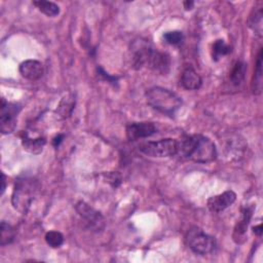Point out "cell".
<instances>
[{
	"label": "cell",
	"instance_id": "cell-22",
	"mask_svg": "<svg viewBox=\"0 0 263 263\" xmlns=\"http://www.w3.org/2000/svg\"><path fill=\"white\" fill-rule=\"evenodd\" d=\"M46 241L52 248H60L64 242V236L59 231H49L46 234Z\"/></svg>",
	"mask_w": 263,
	"mask_h": 263
},
{
	"label": "cell",
	"instance_id": "cell-20",
	"mask_svg": "<svg viewBox=\"0 0 263 263\" xmlns=\"http://www.w3.org/2000/svg\"><path fill=\"white\" fill-rule=\"evenodd\" d=\"M247 148L246 143L242 140H238V138H234V139H230V141H228V144L226 145V150L229 152L228 154L230 155L231 153H235V157L239 158L242 155V152L245 151V149Z\"/></svg>",
	"mask_w": 263,
	"mask_h": 263
},
{
	"label": "cell",
	"instance_id": "cell-1",
	"mask_svg": "<svg viewBox=\"0 0 263 263\" xmlns=\"http://www.w3.org/2000/svg\"><path fill=\"white\" fill-rule=\"evenodd\" d=\"M131 52L133 65L136 69L146 66L160 74H166L169 72L171 66L170 56L155 50L149 42L143 39L134 42Z\"/></svg>",
	"mask_w": 263,
	"mask_h": 263
},
{
	"label": "cell",
	"instance_id": "cell-4",
	"mask_svg": "<svg viewBox=\"0 0 263 263\" xmlns=\"http://www.w3.org/2000/svg\"><path fill=\"white\" fill-rule=\"evenodd\" d=\"M37 188L38 184L32 178L25 177L18 179L12 196L14 208L23 214L27 213L34 199Z\"/></svg>",
	"mask_w": 263,
	"mask_h": 263
},
{
	"label": "cell",
	"instance_id": "cell-8",
	"mask_svg": "<svg viewBox=\"0 0 263 263\" xmlns=\"http://www.w3.org/2000/svg\"><path fill=\"white\" fill-rule=\"evenodd\" d=\"M75 210L79 214L80 217H83L90 225L91 227L96 228L97 230H100L104 226V218L101 215L100 212L92 208L90 205H88L85 201H78L75 205Z\"/></svg>",
	"mask_w": 263,
	"mask_h": 263
},
{
	"label": "cell",
	"instance_id": "cell-14",
	"mask_svg": "<svg viewBox=\"0 0 263 263\" xmlns=\"http://www.w3.org/2000/svg\"><path fill=\"white\" fill-rule=\"evenodd\" d=\"M252 91L255 95H260L262 92V50L259 51L254 76L252 80Z\"/></svg>",
	"mask_w": 263,
	"mask_h": 263
},
{
	"label": "cell",
	"instance_id": "cell-6",
	"mask_svg": "<svg viewBox=\"0 0 263 263\" xmlns=\"http://www.w3.org/2000/svg\"><path fill=\"white\" fill-rule=\"evenodd\" d=\"M186 240L189 248L199 255L210 254L216 247L214 237L207 234L198 227H192L188 230Z\"/></svg>",
	"mask_w": 263,
	"mask_h": 263
},
{
	"label": "cell",
	"instance_id": "cell-11",
	"mask_svg": "<svg viewBox=\"0 0 263 263\" xmlns=\"http://www.w3.org/2000/svg\"><path fill=\"white\" fill-rule=\"evenodd\" d=\"M20 73L28 80H38L44 75V65L36 60H27L20 65Z\"/></svg>",
	"mask_w": 263,
	"mask_h": 263
},
{
	"label": "cell",
	"instance_id": "cell-5",
	"mask_svg": "<svg viewBox=\"0 0 263 263\" xmlns=\"http://www.w3.org/2000/svg\"><path fill=\"white\" fill-rule=\"evenodd\" d=\"M139 149L151 157H170L178 153L179 142L174 139H161L143 143L139 146Z\"/></svg>",
	"mask_w": 263,
	"mask_h": 263
},
{
	"label": "cell",
	"instance_id": "cell-10",
	"mask_svg": "<svg viewBox=\"0 0 263 263\" xmlns=\"http://www.w3.org/2000/svg\"><path fill=\"white\" fill-rule=\"evenodd\" d=\"M236 199V194L232 190H227L221 194L209 198L207 205L212 213H219L230 207Z\"/></svg>",
	"mask_w": 263,
	"mask_h": 263
},
{
	"label": "cell",
	"instance_id": "cell-13",
	"mask_svg": "<svg viewBox=\"0 0 263 263\" xmlns=\"http://www.w3.org/2000/svg\"><path fill=\"white\" fill-rule=\"evenodd\" d=\"M46 143H47V141L45 138H43V137L30 138L27 134H25V137L22 140L24 149L32 154L42 153L44 150V147L46 146Z\"/></svg>",
	"mask_w": 263,
	"mask_h": 263
},
{
	"label": "cell",
	"instance_id": "cell-23",
	"mask_svg": "<svg viewBox=\"0 0 263 263\" xmlns=\"http://www.w3.org/2000/svg\"><path fill=\"white\" fill-rule=\"evenodd\" d=\"M230 53V48L227 46L224 41H217L213 45V59L218 60L221 56H225Z\"/></svg>",
	"mask_w": 263,
	"mask_h": 263
},
{
	"label": "cell",
	"instance_id": "cell-17",
	"mask_svg": "<svg viewBox=\"0 0 263 263\" xmlns=\"http://www.w3.org/2000/svg\"><path fill=\"white\" fill-rule=\"evenodd\" d=\"M247 72V65L242 61H237L230 73V80L234 86H239L246 75Z\"/></svg>",
	"mask_w": 263,
	"mask_h": 263
},
{
	"label": "cell",
	"instance_id": "cell-3",
	"mask_svg": "<svg viewBox=\"0 0 263 263\" xmlns=\"http://www.w3.org/2000/svg\"><path fill=\"white\" fill-rule=\"evenodd\" d=\"M145 96L153 109L167 115H174L182 105V100L177 94L160 87L150 88Z\"/></svg>",
	"mask_w": 263,
	"mask_h": 263
},
{
	"label": "cell",
	"instance_id": "cell-25",
	"mask_svg": "<svg viewBox=\"0 0 263 263\" xmlns=\"http://www.w3.org/2000/svg\"><path fill=\"white\" fill-rule=\"evenodd\" d=\"M183 6H184V9H185L186 11H190V10L193 9L194 3H193V2H184Z\"/></svg>",
	"mask_w": 263,
	"mask_h": 263
},
{
	"label": "cell",
	"instance_id": "cell-15",
	"mask_svg": "<svg viewBox=\"0 0 263 263\" xmlns=\"http://www.w3.org/2000/svg\"><path fill=\"white\" fill-rule=\"evenodd\" d=\"M251 217H252V211L250 209H248V208L245 209L242 211L241 220L237 223V225L234 228L233 237H234L235 241L239 242V239L245 237L247 229H248V226H249V223H250V220H251Z\"/></svg>",
	"mask_w": 263,
	"mask_h": 263
},
{
	"label": "cell",
	"instance_id": "cell-16",
	"mask_svg": "<svg viewBox=\"0 0 263 263\" xmlns=\"http://www.w3.org/2000/svg\"><path fill=\"white\" fill-rule=\"evenodd\" d=\"M74 106H75V99H74V97L72 95H67V96H65L61 100V102H60L56 112L62 118H66V117L71 115V113H72V111L74 109Z\"/></svg>",
	"mask_w": 263,
	"mask_h": 263
},
{
	"label": "cell",
	"instance_id": "cell-24",
	"mask_svg": "<svg viewBox=\"0 0 263 263\" xmlns=\"http://www.w3.org/2000/svg\"><path fill=\"white\" fill-rule=\"evenodd\" d=\"M183 38H184V36L181 31H170V32L165 33V35H164L165 42L172 46L180 45L182 43Z\"/></svg>",
	"mask_w": 263,
	"mask_h": 263
},
{
	"label": "cell",
	"instance_id": "cell-28",
	"mask_svg": "<svg viewBox=\"0 0 263 263\" xmlns=\"http://www.w3.org/2000/svg\"><path fill=\"white\" fill-rule=\"evenodd\" d=\"M254 232L258 235V236H261L262 234V224H259L257 226L254 227Z\"/></svg>",
	"mask_w": 263,
	"mask_h": 263
},
{
	"label": "cell",
	"instance_id": "cell-19",
	"mask_svg": "<svg viewBox=\"0 0 263 263\" xmlns=\"http://www.w3.org/2000/svg\"><path fill=\"white\" fill-rule=\"evenodd\" d=\"M16 232L14 227L7 223L6 221L2 222V238H0V244L2 246H7L12 244L15 240Z\"/></svg>",
	"mask_w": 263,
	"mask_h": 263
},
{
	"label": "cell",
	"instance_id": "cell-7",
	"mask_svg": "<svg viewBox=\"0 0 263 263\" xmlns=\"http://www.w3.org/2000/svg\"><path fill=\"white\" fill-rule=\"evenodd\" d=\"M21 107L15 103H9L5 99L2 101V113H0V131L4 135L11 134L17 127V117Z\"/></svg>",
	"mask_w": 263,
	"mask_h": 263
},
{
	"label": "cell",
	"instance_id": "cell-2",
	"mask_svg": "<svg viewBox=\"0 0 263 263\" xmlns=\"http://www.w3.org/2000/svg\"><path fill=\"white\" fill-rule=\"evenodd\" d=\"M178 153L192 161L206 164L216 159L217 148L210 138L203 135H192L179 142Z\"/></svg>",
	"mask_w": 263,
	"mask_h": 263
},
{
	"label": "cell",
	"instance_id": "cell-12",
	"mask_svg": "<svg viewBox=\"0 0 263 263\" xmlns=\"http://www.w3.org/2000/svg\"><path fill=\"white\" fill-rule=\"evenodd\" d=\"M201 77L199 74L191 67H187L184 69L182 76H181V84L182 86L189 91L198 90L201 86Z\"/></svg>",
	"mask_w": 263,
	"mask_h": 263
},
{
	"label": "cell",
	"instance_id": "cell-26",
	"mask_svg": "<svg viewBox=\"0 0 263 263\" xmlns=\"http://www.w3.org/2000/svg\"><path fill=\"white\" fill-rule=\"evenodd\" d=\"M64 138V136L63 135H59V136H57L55 139H54V146L55 147H58L59 145H60V143L63 141L62 139Z\"/></svg>",
	"mask_w": 263,
	"mask_h": 263
},
{
	"label": "cell",
	"instance_id": "cell-21",
	"mask_svg": "<svg viewBox=\"0 0 263 263\" xmlns=\"http://www.w3.org/2000/svg\"><path fill=\"white\" fill-rule=\"evenodd\" d=\"M253 12V15H251L249 20V26L258 34L261 35L262 32V6L260 8H256Z\"/></svg>",
	"mask_w": 263,
	"mask_h": 263
},
{
	"label": "cell",
	"instance_id": "cell-27",
	"mask_svg": "<svg viewBox=\"0 0 263 263\" xmlns=\"http://www.w3.org/2000/svg\"><path fill=\"white\" fill-rule=\"evenodd\" d=\"M6 188H7V177H6V175L3 173V186H2V195L5 193V191H6Z\"/></svg>",
	"mask_w": 263,
	"mask_h": 263
},
{
	"label": "cell",
	"instance_id": "cell-9",
	"mask_svg": "<svg viewBox=\"0 0 263 263\" xmlns=\"http://www.w3.org/2000/svg\"><path fill=\"white\" fill-rule=\"evenodd\" d=\"M127 137L131 141H137L139 139H144L152 136L156 133V128L152 123H133L128 125L127 130Z\"/></svg>",
	"mask_w": 263,
	"mask_h": 263
},
{
	"label": "cell",
	"instance_id": "cell-18",
	"mask_svg": "<svg viewBox=\"0 0 263 263\" xmlns=\"http://www.w3.org/2000/svg\"><path fill=\"white\" fill-rule=\"evenodd\" d=\"M33 5L46 16L48 17H56L60 14V8L51 2H34Z\"/></svg>",
	"mask_w": 263,
	"mask_h": 263
}]
</instances>
